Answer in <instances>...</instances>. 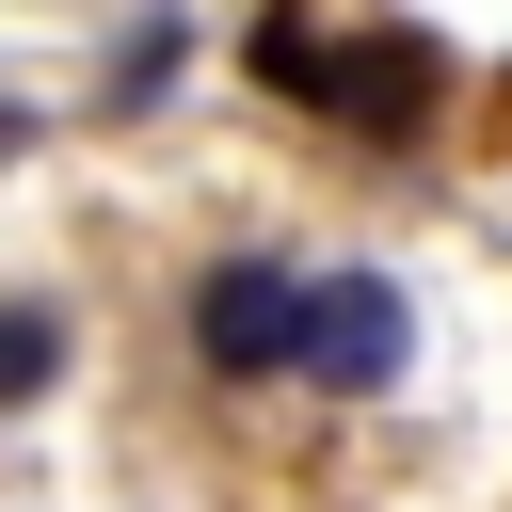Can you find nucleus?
<instances>
[{"label": "nucleus", "mask_w": 512, "mask_h": 512, "mask_svg": "<svg viewBox=\"0 0 512 512\" xmlns=\"http://www.w3.org/2000/svg\"><path fill=\"white\" fill-rule=\"evenodd\" d=\"M256 80H272V96H304L320 128H352V144H416V128H432V96H448V64H432L416 32L320 48L304 16H272V32H256Z\"/></svg>", "instance_id": "nucleus-1"}, {"label": "nucleus", "mask_w": 512, "mask_h": 512, "mask_svg": "<svg viewBox=\"0 0 512 512\" xmlns=\"http://www.w3.org/2000/svg\"><path fill=\"white\" fill-rule=\"evenodd\" d=\"M192 368H208V384H288V368H304V272H288V256H208V288H192Z\"/></svg>", "instance_id": "nucleus-2"}, {"label": "nucleus", "mask_w": 512, "mask_h": 512, "mask_svg": "<svg viewBox=\"0 0 512 512\" xmlns=\"http://www.w3.org/2000/svg\"><path fill=\"white\" fill-rule=\"evenodd\" d=\"M400 352H416V320H400L384 272H304V368H288V384H320V400H384Z\"/></svg>", "instance_id": "nucleus-3"}, {"label": "nucleus", "mask_w": 512, "mask_h": 512, "mask_svg": "<svg viewBox=\"0 0 512 512\" xmlns=\"http://www.w3.org/2000/svg\"><path fill=\"white\" fill-rule=\"evenodd\" d=\"M64 352H80V336H64V304H0V416H16V400H48V384H64Z\"/></svg>", "instance_id": "nucleus-4"}]
</instances>
